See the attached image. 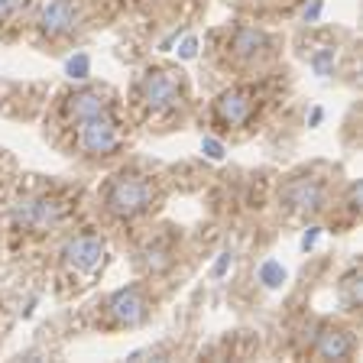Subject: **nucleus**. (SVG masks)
<instances>
[{"instance_id": "17", "label": "nucleus", "mask_w": 363, "mask_h": 363, "mask_svg": "<svg viewBox=\"0 0 363 363\" xmlns=\"http://www.w3.org/2000/svg\"><path fill=\"white\" fill-rule=\"evenodd\" d=\"M65 75L72 78V82H84V78L91 75V59H88V52L72 55V59L65 62Z\"/></svg>"}, {"instance_id": "9", "label": "nucleus", "mask_w": 363, "mask_h": 363, "mask_svg": "<svg viewBox=\"0 0 363 363\" xmlns=\"http://www.w3.org/2000/svg\"><path fill=\"white\" fill-rule=\"evenodd\" d=\"M214 113H218V121L227 123V127H240V123L250 121V113H253V98H250L247 91L230 88L224 94H218Z\"/></svg>"}, {"instance_id": "25", "label": "nucleus", "mask_w": 363, "mask_h": 363, "mask_svg": "<svg viewBox=\"0 0 363 363\" xmlns=\"http://www.w3.org/2000/svg\"><path fill=\"white\" fill-rule=\"evenodd\" d=\"M321 121H325V111H321V107H315V111H311V117H308V127H318Z\"/></svg>"}, {"instance_id": "10", "label": "nucleus", "mask_w": 363, "mask_h": 363, "mask_svg": "<svg viewBox=\"0 0 363 363\" xmlns=\"http://www.w3.org/2000/svg\"><path fill=\"white\" fill-rule=\"evenodd\" d=\"M230 49H234V55L240 62H257L259 55H266V49H269V36L253 30V26H240V30L234 33Z\"/></svg>"}, {"instance_id": "24", "label": "nucleus", "mask_w": 363, "mask_h": 363, "mask_svg": "<svg viewBox=\"0 0 363 363\" xmlns=\"http://www.w3.org/2000/svg\"><path fill=\"white\" fill-rule=\"evenodd\" d=\"M318 237H321V227H308L302 234V250H311L318 243Z\"/></svg>"}, {"instance_id": "8", "label": "nucleus", "mask_w": 363, "mask_h": 363, "mask_svg": "<svg viewBox=\"0 0 363 363\" xmlns=\"http://www.w3.org/2000/svg\"><path fill=\"white\" fill-rule=\"evenodd\" d=\"M111 318L117 321V325H127V328H133V325H140L146 318V295H143V289L140 286H127V289H121V292H113V298H111Z\"/></svg>"}, {"instance_id": "21", "label": "nucleus", "mask_w": 363, "mask_h": 363, "mask_svg": "<svg viewBox=\"0 0 363 363\" xmlns=\"http://www.w3.org/2000/svg\"><path fill=\"white\" fill-rule=\"evenodd\" d=\"M198 55V39L195 36H182V43H179V59H195Z\"/></svg>"}, {"instance_id": "12", "label": "nucleus", "mask_w": 363, "mask_h": 363, "mask_svg": "<svg viewBox=\"0 0 363 363\" xmlns=\"http://www.w3.org/2000/svg\"><path fill=\"white\" fill-rule=\"evenodd\" d=\"M98 113H111L107 101L101 98L98 91H78L68 98V117L75 121H88V117H98Z\"/></svg>"}, {"instance_id": "26", "label": "nucleus", "mask_w": 363, "mask_h": 363, "mask_svg": "<svg viewBox=\"0 0 363 363\" xmlns=\"http://www.w3.org/2000/svg\"><path fill=\"white\" fill-rule=\"evenodd\" d=\"M175 43H179V33H172V36H166V39H162V45H159V49H162V52H169V49H172Z\"/></svg>"}, {"instance_id": "1", "label": "nucleus", "mask_w": 363, "mask_h": 363, "mask_svg": "<svg viewBox=\"0 0 363 363\" xmlns=\"http://www.w3.org/2000/svg\"><path fill=\"white\" fill-rule=\"evenodd\" d=\"M152 201V182L143 175H121L117 182H111V189L104 195L107 211L113 218H136L140 211H146Z\"/></svg>"}, {"instance_id": "16", "label": "nucleus", "mask_w": 363, "mask_h": 363, "mask_svg": "<svg viewBox=\"0 0 363 363\" xmlns=\"http://www.w3.org/2000/svg\"><path fill=\"white\" fill-rule=\"evenodd\" d=\"M140 257H143V266L150 272H162V269H169V263H172L169 250H162V247H146Z\"/></svg>"}, {"instance_id": "7", "label": "nucleus", "mask_w": 363, "mask_h": 363, "mask_svg": "<svg viewBox=\"0 0 363 363\" xmlns=\"http://www.w3.org/2000/svg\"><path fill=\"white\" fill-rule=\"evenodd\" d=\"M78 16H82V7H78V0H49L39 13V30L43 36H68V33L78 26Z\"/></svg>"}, {"instance_id": "13", "label": "nucleus", "mask_w": 363, "mask_h": 363, "mask_svg": "<svg viewBox=\"0 0 363 363\" xmlns=\"http://www.w3.org/2000/svg\"><path fill=\"white\" fill-rule=\"evenodd\" d=\"M337 298H340V305L347 311H354V308H360V272H347L344 276V282L337 286Z\"/></svg>"}, {"instance_id": "14", "label": "nucleus", "mask_w": 363, "mask_h": 363, "mask_svg": "<svg viewBox=\"0 0 363 363\" xmlns=\"http://www.w3.org/2000/svg\"><path fill=\"white\" fill-rule=\"evenodd\" d=\"M308 65H311V72H315L318 78H328V75H334L337 52H334L331 45H321V49H315V52L308 55Z\"/></svg>"}, {"instance_id": "20", "label": "nucleus", "mask_w": 363, "mask_h": 363, "mask_svg": "<svg viewBox=\"0 0 363 363\" xmlns=\"http://www.w3.org/2000/svg\"><path fill=\"white\" fill-rule=\"evenodd\" d=\"M321 10H325V0H308L298 16H302V23H315L318 16H321Z\"/></svg>"}, {"instance_id": "11", "label": "nucleus", "mask_w": 363, "mask_h": 363, "mask_svg": "<svg viewBox=\"0 0 363 363\" xmlns=\"http://www.w3.org/2000/svg\"><path fill=\"white\" fill-rule=\"evenodd\" d=\"M350 350H354V340L347 331H337V328H325L315 340V354L321 360H347Z\"/></svg>"}, {"instance_id": "18", "label": "nucleus", "mask_w": 363, "mask_h": 363, "mask_svg": "<svg viewBox=\"0 0 363 363\" xmlns=\"http://www.w3.org/2000/svg\"><path fill=\"white\" fill-rule=\"evenodd\" d=\"M201 152L208 159H214V162H220V159H224V143H220V140H214V136H204V140H201Z\"/></svg>"}, {"instance_id": "23", "label": "nucleus", "mask_w": 363, "mask_h": 363, "mask_svg": "<svg viewBox=\"0 0 363 363\" xmlns=\"http://www.w3.org/2000/svg\"><path fill=\"white\" fill-rule=\"evenodd\" d=\"M360 201H363V191H360V182H354L347 191V208L350 211H360Z\"/></svg>"}, {"instance_id": "15", "label": "nucleus", "mask_w": 363, "mask_h": 363, "mask_svg": "<svg viewBox=\"0 0 363 363\" xmlns=\"http://www.w3.org/2000/svg\"><path fill=\"white\" fill-rule=\"evenodd\" d=\"M257 279L263 282L266 289H279L282 282H286V266H282L279 259H266V263H259Z\"/></svg>"}, {"instance_id": "22", "label": "nucleus", "mask_w": 363, "mask_h": 363, "mask_svg": "<svg viewBox=\"0 0 363 363\" xmlns=\"http://www.w3.org/2000/svg\"><path fill=\"white\" fill-rule=\"evenodd\" d=\"M230 263H234V257H230L227 250H224V253H218V263H214V269H211L214 279H220V276H224V272L230 269Z\"/></svg>"}, {"instance_id": "19", "label": "nucleus", "mask_w": 363, "mask_h": 363, "mask_svg": "<svg viewBox=\"0 0 363 363\" xmlns=\"http://www.w3.org/2000/svg\"><path fill=\"white\" fill-rule=\"evenodd\" d=\"M26 4H30V0H0V23H4V20H13V16L20 13Z\"/></svg>"}, {"instance_id": "2", "label": "nucleus", "mask_w": 363, "mask_h": 363, "mask_svg": "<svg viewBox=\"0 0 363 363\" xmlns=\"http://www.w3.org/2000/svg\"><path fill=\"white\" fill-rule=\"evenodd\" d=\"M65 218V204L59 198H23L13 204V220L23 230H49Z\"/></svg>"}, {"instance_id": "6", "label": "nucleus", "mask_w": 363, "mask_h": 363, "mask_svg": "<svg viewBox=\"0 0 363 363\" xmlns=\"http://www.w3.org/2000/svg\"><path fill=\"white\" fill-rule=\"evenodd\" d=\"M325 201H328V191L318 179H292L282 189V204H286L289 211L315 214L325 208Z\"/></svg>"}, {"instance_id": "4", "label": "nucleus", "mask_w": 363, "mask_h": 363, "mask_svg": "<svg viewBox=\"0 0 363 363\" xmlns=\"http://www.w3.org/2000/svg\"><path fill=\"white\" fill-rule=\"evenodd\" d=\"M140 98L150 111L166 113L172 107H179L182 98V84L172 72H146L143 82H140Z\"/></svg>"}, {"instance_id": "3", "label": "nucleus", "mask_w": 363, "mask_h": 363, "mask_svg": "<svg viewBox=\"0 0 363 363\" xmlns=\"http://www.w3.org/2000/svg\"><path fill=\"white\" fill-rule=\"evenodd\" d=\"M78 143L88 156H111L117 146H121V133H117V123L111 121V113H98V117H88V121H78Z\"/></svg>"}, {"instance_id": "5", "label": "nucleus", "mask_w": 363, "mask_h": 363, "mask_svg": "<svg viewBox=\"0 0 363 363\" xmlns=\"http://www.w3.org/2000/svg\"><path fill=\"white\" fill-rule=\"evenodd\" d=\"M104 253H107V243H104V237H98V234H78L62 247L65 263L78 272H94L104 263Z\"/></svg>"}]
</instances>
